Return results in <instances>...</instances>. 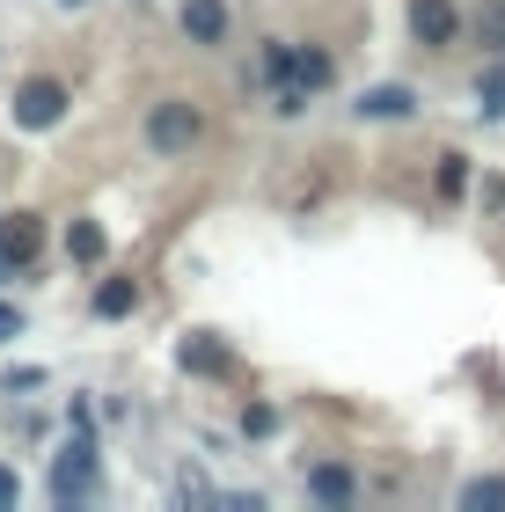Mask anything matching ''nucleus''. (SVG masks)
<instances>
[{
  "instance_id": "9d476101",
  "label": "nucleus",
  "mask_w": 505,
  "mask_h": 512,
  "mask_svg": "<svg viewBox=\"0 0 505 512\" xmlns=\"http://www.w3.org/2000/svg\"><path fill=\"white\" fill-rule=\"evenodd\" d=\"M88 308H96L103 322H125L132 308H140V278H125V271L96 278V293H88Z\"/></svg>"
},
{
  "instance_id": "4be33fe9",
  "label": "nucleus",
  "mask_w": 505,
  "mask_h": 512,
  "mask_svg": "<svg viewBox=\"0 0 505 512\" xmlns=\"http://www.w3.org/2000/svg\"><path fill=\"white\" fill-rule=\"evenodd\" d=\"M498 220H505V205H498Z\"/></svg>"
},
{
  "instance_id": "1a4fd4ad",
  "label": "nucleus",
  "mask_w": 505,
  "mask_h": 512,
  "mask_svg": "<svg viewBox=\"0 0 505 512\" xmlns=\"http://www.w3.org/2000/svg\"><path fill=\"white\" fill-rule=\"evenodd\" d=\"M308 498L323 505V512L352 505V498H359V476H352V461H315V469H308Z\"/></svg>"
},
{
  "instance_id": "7ed1b4c3",
  "label": "nucleus",
  "mask_w": 505,
  "mask_h": 512,
  "mask_svg": "<svg viewBox=\"0 0 505 512\" xmlns=\"http://www.w3.org/2000/svg\"><path fill=\"white\" fill-rule=\"evenodd\" d=\"M205 139V110L198 103H183V96H169V103H154L147 110V147L162 154V161H176V154H191Z\"/></svg>"
},
{
  "instance_id": "6ab92c4d",
  "label": "nucleus",
  "mask_w": 505,
  "mask_h": 512,
  "mask_svg": "<svg viewBox=\"0 0 505 512\" xmlns=\"http://www.w3.org/2000/svg\"><path fill=\"white\" fill-rule=\"evenodd\" d=\"M22 337V308H8V300H0V344H15Z\"/></svg>"
},
{
  "instance_id": "9b49d317",
  "label": "nucleus",
  "mask_w": 505,
  "mask_h": 512,
  "mask_svg": "<svg viewBox=\"0 0 505 512\" xmlns=\"http://www.w3.org/2000/svg\"><path fill=\"white\" fill-rule=\"evenodd\" d=\"M293 81H301L308 96H323V88L337 81V59H330L315 37H301V44H293Z\"/></svg>"
},
{
  "instance_id": "ddd939ff",
  "label": "nucleus",
  "mask_w": 505,
  "mask_h": 512,
  "mask_svg": "<svg viewBox=\"0 0 505 512\" xmlns=\"http://www.w3.org/2000/svg\"><path fill=\"white\" fill-rule=\"evenodd\" d=\"M66 256H74L81 271H96L103 256H110V235H103V220H74V227H66Z\"/></svg>"
},
{
  "instance_id": "412c9836",
  "label": "nucleus",
  "mask_w": 505,
  "mask_h": 512,
  "mask_svg": "<svg viewBox=\"0 0 505 512\" xmlns=\"http://www.w3.org/2000/svg\"><path fill=\"white\" fill-rule=\"evenodd\" d=\"M59 8H88V0H59Z\"/></svg>"
},
{
  "instance_id": "423d86ee",
  "label": "nucleus",
  "mask_w": 505,
  "mask_h": 512,
  "mask_svg": "<svg viewBox=\"0 0 505 512\" xmlns=\"http://www.w3.org/2000/svg\"><path fill=\"white\" fill-rule=\"evenodd\" d=\"M37 256H44V220L37 213H8L0 220V271H37Z\"/></svg>"
},
{
  "instance_id": "dca6fc26",
  "label": "nucleus",
  "mask_w": 505,
  "mask_h": 512,
  "mask_svg": "<svg viewBox=\"0 0 505 512\" xmlns=\"http://www.w3.org/2000/svg\"><path fill=\"white\" fill-rule=\"evenodd\" d=\"M271 432H279V403L249 395V403H242V439H271Z\"/></svg>"
},
{
  "instance_id": "f3484780",
  "label": "nucleus",
  "mask_w": 505,
  "mask_h": 512,
  "mask_svg": "<svg viewBox=\"0 0 505 512\" xmlns=\"http://www.w3.org/2000/svg\"><path fill=\"white\" fill-rule=\"evenodd\" d=\"M462 505H505V476H476V483H462Z\"/></svg>"
},
{
  "instance_id": "f8f14e48",
  "label": "nucleus",
  "mask_w": 505,
  "mask_h": 512,
  "mask_svg": "<svg viewBox=\"0 0 505 512\" xmlns=\"http://www.w3.org/2000/svg\"><path fill=\"white\" fill-rule=\"evenodd\" d=\"M183 374H198V381H220L227 374V344L220 337H205V330H191V337H183Z\"/></svg>"
},
{
  "instance_id": "20e7f679",
  "label": "nucleus",
  "mask_w": 505,
  "mask_h": 512,
  "mask_svg": "<svg viewBox=\"0 0 505 512\" xmlns=\"http://www.w3.org/2000/svg\"><path fill=\"white\" fill-rule=\"evenodd\" d=\"M66 81H52V74H30L15 88V132H52V125H66Z\"/></svg>"
},
{
  "instance_id": "6e6552de",
  "label": "nucleus",
  "mask_w": 505,
  "mask_h": 512,
  "mask_svg": "<svg viewBox=\"0 0 505 512\" xmlns=\"http://www.w3.org/2000/svg\"><path fill=\"white\" fill-rule=\"evenodd\" d=\"M432 191H440L447 205H469V191H476V154H462V147L432 154Z\"/></svg>"
},
{
  "instance_id": "f257e3e1",
  "label": "nucleus",
  "mask_w": 505,
  "mask_h": 512,
  "mask_svg": "<svg viewBox=\"0 0 505 512\" xmlns=\"http://www.w3.org/2000/svg\"><path fill=\"white\" fill-rule=\"evenodd\" d=\"M44 491H52L59 505H81V498L103 491V447H96V432H74V439H66L59 461H52V476H44Z\"/></svg>"
},
{
  "instance_id": "2eb2a0df",
  "label": "nucleus",
  "mask_w": 505,
  "mask_h": 512,
  "mask_svg": "<svg viewBox=\"0 0 505 512\" xmlns=\"http://www.w3.org/2000/svg\"><path fill=\"white\" fill-rule=\"evenodd\" d=\"M476 96H484V118H491V125H505V59H491V66H484Z\"/></svg>"
},
{
  "instance_id": "4468645a",
  "label": "nucleus",
  "mask_w": 505,
  "mask_h": 512,
  "mask_svg": "<svg viewBox=\"0 0 505 512\" xmlns=\"http://www.w3.org/2000/svg\"><path fill=\"white\" fill-rule=\"evenodd\" d=\"M469 37L484 44L491 59H505V0H476V15H469Z\"/></svg>"
},
{
  "instance_id": "a211bd4d",
  "label": "nucleus",
  "mask_w": 505,
  "mask_h": 512,
  "mask_svg": "<svg viewBox=\"0 0 505 512\" xmlns=\"http://www.w3.org/2000/svg\"><path fill=\"white\" fill-rule=\"evenodd\" d=\"M0 388H8V395H22V388H44V374H37V366H15V374L0 381Z\"/></svg>"
},
{
  "instance_id": "0eeeda50",
  "label": "nucleus",
  "mask_w": 505,
  "mask_h": 512,
  "mask_svg": "<svg viewBox=\"0 0 505 512\" xmlns=\"http://www.w3.org/2000/svg\"><path fill=\"white\" fill-rule=\"evenodd\" d=\"M418 88H410V81H381V88H366V96L352 103V118H366V125H410V118H418Z\"/></svg>"
},
{
  "instance_id": "f03ea898",
  "label": "nucleus",
  "mask_w": 505,
  "mask_h": 512,
  "mask_svg": "<svg viewBox=\"0 0 505 512\" xmlns=\"http://www.w3.org/2000/svg\"><path fill=\"white\" fill-rule=\"evenodd\" d=\"M403 30H410L418 52H454L469 37V15L454 0H403Z\"/></svg>"
},
{
  "instance_id": "aec40b11",
  "label": "nucleus",
  "mask_w": 505,
  "mask_h": 512,
  "mask_svg": "<svg viewBox=\"0 0 505 512\" xmlns=\"http://www.w3.org/2000/svg\"><path fill=\"white\" fill-rule=\"evenodd\" d=\"M15 498H22V476H15V469H0V505H15Z\"/></svg>"
},
{
  "instance_id": "39448f33",
  "label": "nucleus",
  "mask_w": 505,
  "mask_h": 512,
  "mask_svg": "<svg viewBox=\"0 0 505 512\" xmlns=\"http://www.w3.org/2000/svg\"><path fill=\"white\" fill-rule=\"evenodd\" d=\"M176 30H183L191 52H220V44L235 37V8H227V0H183V8H176Z\"/></svg>"
}]
</instances>
